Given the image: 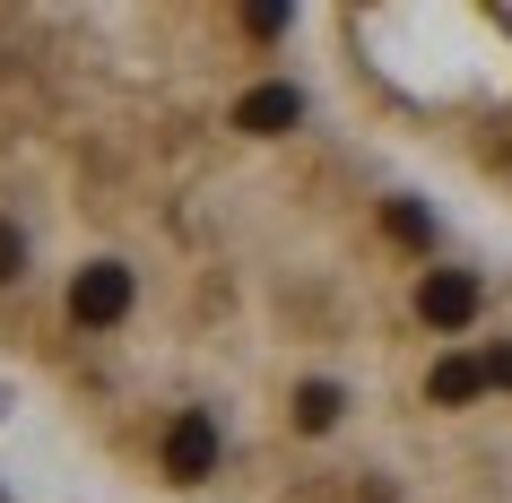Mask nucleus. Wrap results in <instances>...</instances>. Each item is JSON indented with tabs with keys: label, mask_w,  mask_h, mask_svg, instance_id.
Masks as SVG:
<instances>
[{
	"label": "nucleus",
	"mask_w": 512,
	"mask_h": 503,
	"mask_svg": "<svg viewBox=\"0 0 512 503\" xmlns=\"http://www.w3.org/2000/svg\"><path fill=\"white\" fill-rule=\"evenodd\" d=\"M400 321L365 391L382 451L339 477V503H512V261L443 243L426 261V339H400Z\"/></svg>",
	"instance_id": "obj_1"
}]
</instances>
